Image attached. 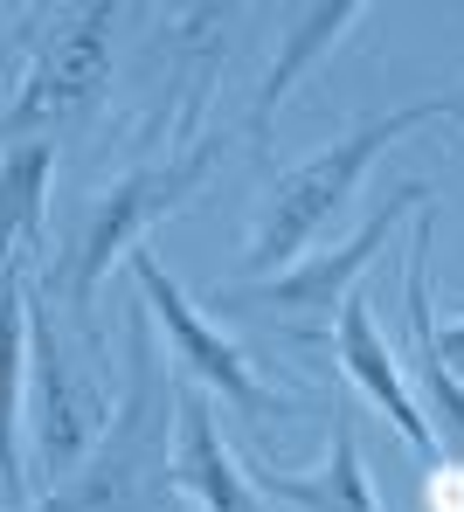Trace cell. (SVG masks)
I'll use <instances>...</instances> for the list:
<instances>
[{
  "label": "cell",
  "instance_id": "obj_14",
  "mask_svg": "<svg viewBox=\"0 0 464 512\" xmlns=\"http://www.w3.org/2000/svg\"><path fill=\"white\" fill-rule=\"evenodd\" d=\"M0 21H7V7H0Z\"/></svg>",
  "mask_w": 464,
  "mask_h": 512
},
{
  "label": "cell",
  "instance_id": "obj_13",
  "mask_svg": "<svg viewBox=\"0 0 464 512\" xmlns=\"http://www.w3.org/2000/svg\"><path fill=\"white\" fill-rule=\"evenodd\" d=\"M49 173H56V146H21L0 160V270H28V256L42 250Z\"/></svg>",
  "mask_w": 464,
  "mask_h": 512
},
{
  "label": "cell",
  "instance_id": "obj_5",
  "mask_svg": "<svg viewBox=\"0 0 464 512\" xmlns=\"http://www.w3.org/2000/svg\"><path fill=\"white\" fill-rule=\"evenodd\" d=\"M132 263V284H139V305H146V319L167 333V346H174V367H181V381H194V388H215L243 423H291L298 416V402L291 395H278L257 367H250V353L229 340L222 326H208L201 319V305L187 298L181 284L167 277V263L153 250H132L125 256Z\"/></svg>",
  "mask_w": 464,
  "mask_h": 512
},
{
  "label": "cell",
  "instance_id": "obj_7",
  "mask_svg": "<svg viewBox=\"0 0 464 512\" xmlns=\"http://www.w3.org/2000/svg\"><path fill=\"white\" fill-rule=\"evenodd\" d=\"M333 353H340V381L361 388L374 409L395 423V436H402L416 457L444 464V443H437V429H430V416H423V402L402 388V360H395L388 340L374 333V298L368 291H347V305L333 312Z\"/></svg>",
  "mask_w": 464,
  "mask_h": 512
},
{
  "label": "cell",
  "instance_id": "obj_9",
  "mask_svg": "<svg viewBox=\"0 0 464 512\" xmlns=\"http://www.w3.org/2000/svg\"><path fill=\"white\" fill-rule=\"evenodd\" d=\"M174 492H187L201 512H264L250 471L215 429L208 388H194L181 374H174Z\"/></svg>",
  "mask_w": 464,
  "mask_h": 512
},
{
  "label": "cell",
  "instance_id": "obj_3",
  "mask_svg": "<svg viewBox=\"0 0 464 512\" xmlns=\"http://www.w3.org/2000/svg\"><path fill=\"white\" fill-rule=\"evenodd\" d=\"M222 146H229L222 132H201V139H187V146H167V153L139 160L132 173H118L91 208H84L77 243H70V256H63V277H56V284H63V298H70V312H77L84 326H91L97 291H104L111 263H125L153 222L181 215L187 201L208 187V173L222 167Z\"/></svg>",
  "mask_w": 464,
  "mask_h": 512
},
{
  "label": "cell",
  "instance_id": "obj_10",
  "mask_svg": "<svg viewBox=\"0 0 464 512\" xmlns=\"http://www.w3.org/2000/svg\"><path fill=\"white\" fill-rule=\"evenodd\" d=\"M361 0H319V7H305V14H291V28H284L278 56H271V70L257 77L250 90V111H243V139H271V125H278V111L291 104V90L305 84L354 28H361Z\"/></svg>",
  "mask_w": 464,
  "mask_h": 512
},
{
  "label": "cell",
  "instance_id": "obj_1",
  "mask_svg": "<svg viewBox=\"0 0 464 512\" xmlns=\"http://www.w3.org/2000/svg\"><path fill=\"white\" fill-rule=\"evenodd\" d=\"M21 512H174V374L153 353V319H125V395L91 457Z\"/></svg>",
  "mask_w": 464,
  "mask_h": 512
},
{
  "label": "cell",
  "instance_id": "obj_4",
  "mask_svg": "<svg viewBox=\"0 0 464 512\" xmlns=\"http://www.w3.org/2000/svg\"><path fill=\"white\" fill-rule=\"evenodd\" d=\"M125 14L118 7H63L56 28L42 35L35 63L21 70V84L0 111V160L21 146H56L63 125H77L111 84V28Z\"/></svg>",
  "mask_w": 464,
  "mask_h": 512
},
{
  "label": "cell",
  "instance_id": "obj_6",
  "mask_svg": "<svg viewBox=\"0 0 464 512\" xmlns=\"http://www.w3.org/2000/svg\"><path fill=\"white\" fill-rule=\"evenodd\" d=\"M430 201H437L430 180L395 187L388 201H374V215L340 243V250L305 256V263H291L284 277H264V284H229V291L215 298V312H312V319H333V312L347 305V291H361V277L374 270V256L388 250V236L402 229V215H409V208H430Z\"/></svg>",
  "mask_w": 464,
  "mask_h": 512
},
{
  "label": "cell",
  "instance_id": "obj_8",
  "mask_svg": "<svg viewBox=\"0 0 464 512\" xmlns=\"http://www.w3.org/2000/svg\"><path fill=\"white\" fill-rule=\"evenodd\" d=\"M430 250H437V201L416 208V236H409V263H402V326H409V374L423 388V402L437 409V443L444 457L464 464V388L458 374L437 360V305H430Z\"/></svg>",
  "mask_w": 464,
  "mask_h": 512
},
{
  "label": "cell",
  "instance_id": "obj_12",
  "mask_svg": "<svg viewBox=\"0 0 464 512\" xmlns=\"http://www.w3.org/2000/svg\"><path fill=\"white\" fill-rule=\"evenodd\" d=\"M21 416H28V270H0V492L14 512L28 506Z\"/></svg>",
  "mask_w": 464,
  "mask_h": 512
},
{
  "label": "cell",
  "instance_id": "obj_11",
  "mask_svg": "<svg viewBox=\"0 0 464 512\" xmlns=\"http://www.w3.org/2000/svg\"><path fill=\"white\" fill-rule=\"evenodd\" d=\"M243 471H250L257 499H278L291 512H381L347 402H333V443H326V464L319 471H271V464H243Z\"/></svg>",
  "mask_w": 464,
  "mask_h": 512
},
{
  "label": "cell",
  "instance_id": "obj_2",
  "mask_svg": "<svg viewBox=\"0 0 464 512\" xmlns=\"http://www.w3.org/2000/svg\"><path fill=\"white\" fill-rule=\"evenodd\" d=\"M464 125V90H430V97H409V104H395V111H368L340 146H326V153H312L305 167H291L271 187V201H264V215H257V236H250V250L236 256V270H243V284H264V277H284L305 243L333 222V215H347L354 208V194H361V180L381 153H395L409 132H423V125Z\"/></svg>",
  "mask_w": 464,
  "mask_h": 512
}]
</instances>
